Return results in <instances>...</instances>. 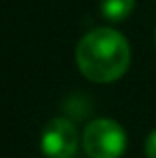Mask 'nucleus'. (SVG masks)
<instances>
[{"label": "nucleus", "mask_w": 156, "mask_h": 158, "mask_svg": "<svg viewBox=\"0 0 156 158\" xmlns=\"http://www.w3.org/2000/svg\"><path fill=\"white\" fill-rule=\"evenodd\" d=\"M78 70L92 82H114L128 70V40L112 28H96L80 38L76 46Z\"/></svg>", "instance_id": "f257e3e1"}, {"label": "nucleus", "mask_w": 156, "mask_h": 158, "mask_svg": "<svg viewBox=\"0 0 156 158\" xmlns=\"http://www.w3.org/2000/svg\"><path fill=\"white\" fill-rule=\"evenodd\" d=\"M82 146L90 158H120L126 150V132L110 118H98L84 128Z\"/></svg>", "instance_id": "f03ea898"}, {"label": "nucleus", "mask_w": 156, "mask_h": 158, "mask_svg": "<svg viewBox=\"0 0 156 158\" xmlns=\"http://www.w3.org/2000/svg\"><path fill=\"white\" fill-rule=\"evenodd\" d=\"M40 148L46 158H72L78 148L74 124L66 118H52L42 130Z\"/></svg>", "instance_id": "7ed1b4c3"}, {"label": "nucleus", "mask_w": 156, "mask_h": 158, "mask_svg": "<svg viewBox=\"0 0 156 158\" xmlns=\"http://www.w3.org/2000/svg\"><path fill=\"white\" fill-rule=\"evenodd\" d=\"M134 4L136 0H100V12L106 20L120 22L130 16V12L134 10Z\"/></svg>", "instance_id": "20e7f679"}, {"label": "nucleus", "mask_w": 156, "mask_h": 158, "mask_svg": "<svg viewBox=\"0 0 156 158\" xmlns=\"http://www.w3.org/2000/svg\"><path fill=\"white\" fill-rule=\"evenodd\" d=\"M144 152H146V158H156V130H152L150 136L146 138Z\"/></svg>", "instance_id": "39448f33"}, {"label": "nucleus", "mask_w": 156, "mask_h": 158, "mask_svg": "<svg viewBox=\"0 0 156 158\" xmlns=\"http://www.w3.org/2000/svg\"><path fill=\"white\" fill-rule=\"evenodd\" d=\"M154 40H156V32H154Z\"/></svg>", "instance_id": "423d86ee"}]
</instances>
